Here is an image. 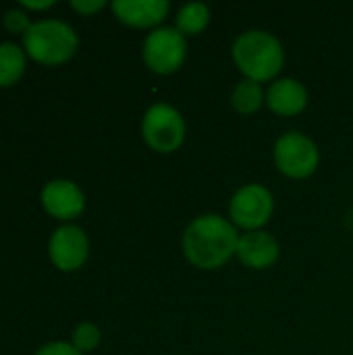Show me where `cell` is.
<instances>
[{"label":"cell","instance_id":"5b68a950","mask_svg":"<svg viewBox=\"0 0 353 355\" xmlns=\"http://www.w3.org/2000/svg\"><path fill=\"white\" fill-rule=\"evenodd\" d=\"M318 160L320 154L316 144L298 131H289L281 135L275 144V162L279 171L291 179L310 177L316 171Z\"/></svg>","mask_w":353,"mask_h":355},{"label":"cell","instance_id":"3957f363","mask_svg":"<svg viewBox=\"0 0 353 355\" xmlns=\"http://www.w3.org/2000/svg\"><path fill=\"white\" fill-rule=\"evenodd\" d=\"M77 33L62 21H37L23 35V46L31 58L44 64H58L77 50Z\"/></svg>","mask_w":353,"mask_h":355},{"label":"cell","instance_id":"e0dca14e","mask_svg":"<svg viewBox=\"0 0 353 355\" xmlns=\"http://www.w3.org/2000/svg\"><path fill=\"white\" fill-rule=\"evenodd\" d=\"M4 25L10 29V31H15V33H27V29L31 27V23H29V19H27V15H23L21 10H17V8H12V10H8L6 15H4Z\"/></svg>","mask_w":353,"mask_h":355},{"label":"cell","instance_id":"ac0fdd59","mask_svg":"<svg viewBox=\"0 0 353 355\" xmlns=\"http://www.w3.org/2000/svg\"><path fill=\"white\" fill-rule=\"evenodd\" d=\"M35 355H81V352H77L69 343H50V345H44Z\"/></svg>","mask_w":353,"mask_h":355},{"label":"cell","instance_id":"8992f818","mask_svg":"<svg viewBox=\"0 0 353 355\" xmlns=\"http://www.w3.org/2000/svg\"><path fill=\"white\" fill-rule=\"evenodd\" d=\"M187 54L185 35L177 27H160L152 31L144 42V60L146 64L160 75L175 73Z\"/></svg>","mask_w":353,"mask_h":355},{"label":"cell","instance_id":"ba28073f","mask_svg":"<svg viewBox=\"0 0 353 355\" xmlns=\"http://www.w3.org/2000/svg\"><path fill=\"white\" fill-rule=\"evenodd\" d=\"M87 250V237L75 225L56 229L50 239V258L60 270H77L85 262Z\"/></svg>","mask_w":353,"mask_h":355},{"label":"cell","instance_id":"6da1fadb","mask_svg":"<svg viewBox=\"0 0 353 355\" xmlns=\"http://www.w3.org/2000/svg\"><path fill=\"white\" fill-rule=\"evenodd\" d=\"M239 235L235 227L216 214H206L189 223L183 233V254L198 268H221L237 254Z\"/></svg>","mask_w":353,"mask_h":355},{"label":"cell","instance_id":"d6986e66","mask_svg":"<svg viewBox=\"0 0 353 355\" xmlns=\"http://www.w3.org/2000/svg\"><path fill=\"white\" fill-rule=\"evenodd\" d=\"M71 6L83 15H89V12H96L100 8H104V0H73Z\"/></svg>","mask_w":353,"mask_h":355},{"label":"cell","instance_id":"9a60e30c","mask_svg":"<svg viewBox=\"0 0 353 355\" xmlns=\"http://www.w3.org/2000/svg\"><path fill=\"white\" fill-rule=\"evenodd\" d=\"M25 69V54L15 44H0V85L15 83Z\"/></svg>","mask_w":353,"mask_h":355},{"label":"cell","instance_id":"7a4b0ae2","mask_svg":"<svg viewBox=\"0 0 353 355\" xmlns=\"http://www.w3.org/2000/svg\"><path fill=\"white\" fill-rule=\"evenodd\" d=\"M233 58L239 71L252 81H268L283 67L281 42L268 31H246L233 44Z\"/></svg>","mask_w":353,"mask_h":355},{"label":"cell","instance_id":"52a82bcc","mask_svg":"<svg viewBox=\"0 0 353 355\" xmlns=\"http://www.w3.org/2000/svg\"><path fill=\"white\" fill-rule=\"evenodd\" d=\"M273 193L262 185H243L231 200L229 212L237 227L248 231H258L273 216Z\"/></svg>","mask_w":353,"mask_h":355},{"label":"cell","instance_id":"9c48e42d","mask_svg":"<svg viewBox=\"0 0 353 355\" xmlns=\"http://www.w3.org/2000/svg\"><path fill=\"white\" fill-rule=\"evenodd\" d=\"M42 200H44V208L56 218H75L85 206L81 189L64 179H56L48 183L42 191Z\"/></svg>","mask_w":353,"mask_h":355},{"label":"cell","instance_id":"5bb4252c","mask_svg":"<svg viewBox=\"0 0 353 355\" xmlns=\"http://www.w3.org/2000/svg\"><path fill=\"white\" fill-rule=\"evenodd\" d=\"M231 102H233V108L237 112H241V114L256 112L262 106V102H264V94H262L260 83L252 81V79H246V81L237 83L235 89H233Z\"/></svg>","mask_w":353,"mask_h":355},{"label":"cell","instance_id":"4fadbf2b","mask_svg":"<svg viewBox=\"0 0 353 355\" xmlns=\"http://www.w3.org/2000/svg\"><path fill=\"white\" fill-rule=\"evenodd\" d=\"M210 21V10L204 2H189L177 15V29L183 35H196L206 29Z\"/></svg>","mask_w":353,"mask_h":355},{"label":"cell","instance_id":"8fae6325","mask_svg":"<svg viewBox=\"0 0 353 355\" xmlns=\"http://www.w3.org/2000/svg\"><path fill=\"white\" fill-rule=\"evenodd\" d=\"M166 0H117L112 2L114 15L133 27H152L158 25L169 12Z\"/></svg>","mask_w":353,"mask_h":355},{"label":"cell","instance_id":"2e32d148","mask_svg":"<svg viewBox=\"0 0 353 355\" xmlns=\"http://www.w3.org/2000/svg\"><path fill=\"white\" fill-rule=\"evenodd\" d=\"M100 343V331L96 324L83 322L73 331V347L77 352H92Z\"/></svg>","mask_w":353,"mask_h":355},{"label":"cell","instance_id":"7c38bea8","mask_svg":"<svg viewBox=\"0 0 353 355\" xmlns=\"http://www.w3.org/2000/svg\"><path fill=\"white\" fill-rule=\"evenodd\" d=\"M268 108L281 116H293L302 112L308 104V92L298 79H279L268 87L266 94Z\"/></svg>","mask_w":353,"mask_h":355},{"label":"cell","instance_id":"277c9868","mask_svg":"<svg viewBox=\"0 0 353 355\" xmlns=\"http://www.w3.org/2000/svg\"><path fill=\"white\" fill-rule=\"evenodd\" d=\"M144 139L146 144L160 152H175L185 139V121L183 116L169 104H154L146 110L144 116Z\"/></svg>","mask_w":353,"mask_h":355},{"label":"cell","instance_id":"ffe728a7","mask_svg":"<svg viewBox=\"0 0 353 355\" xmlns=\"http://www.w3.org/2000/svg\"><path fill=\"white\" fill-rule=\"evenodd\" d=\"M54 2L52 0H42V2H33V0H23V6H27V8H48V6H52Z\"/></svg>","mask_w":353,"mask_h":355},{"label":"cell","instance_id":"30bf717a","mask_svg":"<svg viewBox=\"0 0 353 355\" xmlns=\"http://www.w3.org/2000/svg\"><path fill=\"white\" fill-rule=\"evenodd\" d=\"M237 256L246 266L262 270L277 262L279 243L273 235H268L264 231H248L246 235L239 237Z\"/></svg>","mask_w":353,"mask_h":355}]
</instances>
